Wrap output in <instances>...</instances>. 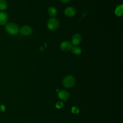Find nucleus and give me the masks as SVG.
<instances>
[{
	"mask_svg": "<svg viewBox=\"0 0 123 123\" xmlns=\"http://www.w3.org/2000/svg\"><path fill=\"white\" fill-rule=\"evenodd\" d=\"M5 29L8 34L12 35H16L19 31L18 25L14 23H9L6 24L5 26Z\"/></svg>",
	"mask_w": 123,
	"mask_h": 123,
	"instance_id": "1",
	"label": "nucleus"
},
{
	"mask_svg": "<svg viewBox=\"0 0 123 123\" xmlns=\"http://www.w3.org/2000/svg\"><path fill=\"white\" fill-rule=\"evenodd\" d=\"M75 79L71 75L65 76L62 81V84L63 86L66 88H71L75 84Z\"/></svg>",
	"mask_w": 123,
	"mask_h": 123,
	"instance_id": "2",
	"label": "nucleus"
},
{
	"mask_svg": "<svg viewBox=\"0 0 123 123\" xmlns=\"http://www.w3.org/2000/svg\"><path fill=\"white\" fill-rule=\"evenodd\" d=\"M59 25V20L55 17H52L50 18L47 23L48 28L51 30L56 29Z\"/></svg>",
	"mask_w": 123,
	"mask_h": 123,
	"instance_id": "3",
	"label": "nucleus"
},
{
	"mask_svg": "<svg viewBox=\"0 0 123 123\" xmlns=\"http://www.w3.org/2000/svg\"><path fill=\"white\" fill-rule=\"evenodd\" d=\"M73 46L72 43L69 41H65L61 43L60 49L63 51H67L70 50Z\"/></svg>",
	"mask_w": 123,
	"mask_h": 123,
	"instance_id": "4",
	"label": "nucleus"
},
{
	"mask_svg": "<svg viewBox=\"0 0 123 123\" xmlns=\"http://www.w3.org/2000/svg\"><path fill=\"white\" fill-rule=\"evenodd\" d=\"M20 33L24 36H28L32 34V28L29 25H25L23 26L20 29Z\"/></svg>",
	"mask_w": 123,
	"mask_h": 123,
	"instance_id": "5",
	"label": "nucleus"
},
{
	"mask_svg": "<svg viewBox=\"0 0 123 123\" xmlns=\"http://www.w3.org/2000/svg\"><path fill=\"white\" fill-rule=\"evenodd\" d=\"M58 95L59 98L63 101L67 100L70 97L69 93L65 90H61L58 93Z\"/></svg>",
	"mask_w": 123,
	"mask_h": 123,
	"instance_id": "6",
	"label": "nucleus"
},
{
	"mask_svg": "<svg viewBox=\"0 0 123 123\" xmlns=\"http://www.w3.org/2000/svg\"><path fill=\"white\" fill-rule=\"evenodd\" d=\"M8 19V16L6 12L1 11L0 12V25H6Z\"/></svg>",
	"mask_w": 123,
	"mask_h": 123,
	"instance_id": "7",
	"label": "nucleus"
},
{
	"mask_svg": "<svg viewBox=\"0 0 123 123\" xmlns=\"http://www.w3.org/2000/svg\"><path fill=\"white\" fill-rule=\"evenodd\" d=\"M82 40V37L79 34H76L74 35L72 38V43L74 45H77L79 44Z\"/></svg>",
	"mask_w": 123,
	"mask_h": 123,
	"instance_id": "8",
	"label": "nucleus"
},
{
	"mask_svg": "<svg viewBox=\"0 0 123 123\" xmlns=\"http://www.w3.org/2000/svg\"><path fill=\"white\" fill-rule=\"evenodd\" d=\"M75 10L73 7H67L64 11V14L66 16L72 17L75 14Z\"/></svg>",
	"mask_w": 123,
	"mask_h": 123,
	"instance_id": "9",
	"label": "nucleus"
},
{
	"mask_svg": "<svg viewBox=\"0 0 123 123\" xmlns=\"http://www.w3.org/2000/svg\"><path fill=\"white\" fill-rule=\"evenodd\" d=\"M123 13V7L122 4H120L117 6L115 10V14L119 17L121 16Z\"/></svg>",
	"mask_w": 123,
	"mask_h": 123,
	"instance_id": "10",
	"label": "nucleus"
},
{
	"mask_svg": "<svg viewBox=\"0 0 123 123\" xmlns=\"http://www.w3.org/2000/svg\"><path fill=\"white\" fill-rule=\"evenodd\" d=\"M71 49L72 52L73 54L77 55H79L82 52L81 49L77 45H74V46H72Z\"/></svg>",
	"mask_w": 123,
	"mask_h": 123,
	"instance_id": "11",
	"label": "nucleus"
},
{
	"mask_svg": "<svg viewBox=\"0 0 123 123\" xmlns=\"http://www.w3.org/2000/svg\"><path fill=\"white\" fill-rule=\"evenodd\" d=\"M57 10L55 8L53 7H50L48 9V13L52 17H54L57 14Z\"/></svg>",
	"mask_w": 123,
	"mask_h": 123,
	"instance_id": "12",
	"label": "nucleus"
},
{
	"mask_svg": "<svg viewBox=\"0 0 123 123\" xmlns=\"http://www.w3.org/2000/svg\"><path fill=\"white\" fill-rule=\"evenodd\" d=\"M7 3L5 0H0V10L3 11L7 9Z\"/></svg>",
	"mask_w": 123,
	"mask_h": 123,
	"instance_id": "13",
	"label": "nucleus"
},
{
	"mask_svg": "<svg viewBox=\"0 0 123 123\" xmlns=\"http://www.w3.org/2000/svg\"><path fill=\"white\" fill-rule=\"evenodd\" d=\"M71 111L74 114H77V113H78L79 112V109L77 107L73 106V107H72Z\"/></svg>",
	"mask_w": 123,
	"mask_h": 123,
	"instance_id": "14",
	"label": "nucleus"
},
{
	"mask_svg": "<svg viewBox=\"0 0 123 123\" xmlns=\"http://www.w3.org/2000/svg\"><path fill=\"white\" fill-rule=\"evenodd\" d=\"M63 106V103L62 101H58L55 104V107L57 109H61Z\"/></svg>",
	"mask_w": 123,
	"mask_h": 123,
	"instance_id": "15",
	"label": "nucleus"
},
{
	"mask_svg": "<svg viewBox=\"0 0 123 123\" xmlns=\"http://www.w3.org/2000/svg\"><path fill=\"white\" fill-rule=\"evenodd\" d=\"M0 110L2 112H4L6 110V106L3 104H1L0 105Z\"/></svg>",
	"mask_w": 123,
	"mask_h": 123,
	"instance_id": "16",
	"label": "nucleus"
},
{
	"mask_svg": "<svg viewBox=\"0 0 123 123\" xmlns=\"http://www.w3.org/2000/svg\"><path fill=\"white\" fill-rule=\"evenodd\" d=\"M62 2H63V3H67L69 1H70L71 0H60Z\"/></svg>",
	"mask_w": 123,
	"mask_h": 123,
	"instance_id": "17",
	"label": "nucleus"
},
{
	"mask_svg": "<svg viewBox=\"0 0 123 123\" xmlns=\"http://www.w3.org/2000/svg\"><path fill=\"white\" fill-rule=\"evenodd\" d=\"M60 91H61L60 89H59V88H57V89H56V92L57 93H58Z\"/></svg>",
	"mask_w": 123,
	"mask_h": 123,
	"instance_id": "18",
	"label": "nucleus"
}]
</instances>
